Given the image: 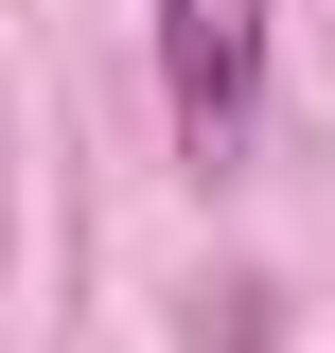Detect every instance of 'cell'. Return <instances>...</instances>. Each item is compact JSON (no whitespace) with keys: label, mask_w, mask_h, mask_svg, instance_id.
Listing matches in <instances>:
<instances>
[{"label":"cell","mask_w":335,"mask_h":353,"mask_svg":"<svg viewBox=\"0 0 335 353\" xmlns=\"http://www.w3.org/2000/svg\"><path fill=\"white\" fill-rule=\"evenodd\" d=\"M159 88L194 141H230L265 106V0H159Z\"/></svg>","instance_id":"cell-1"}]
</instances>
